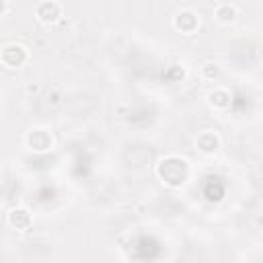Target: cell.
<instances>
[{
	"label": "cell",
	"mask_w": 263,
	"mask_h": 263,
	"mask_svg": "<svg viewBox=\"0 0 263 263\" xmlns=\"http://www.w3.org/2000/svg\"><path fill=\"white\" fill-rule=\"evenodd\" d=\"M159 175H161V179H165V183H169V185H173V187H179L187 181L189 167L183 159L171 156V159H165L159 165Z\"/></svg>",
	"instance_id": "obj_1"
},
{
	"label": "cell",
	"mask_w": 263,
	"mask_h": 263,
	"mask_svg": "<svg viewBox=\"0 0 263 263\" xmlns=\"http://www.w3.org/2000/svg\"><path fill=\"white\" fill-rule=\"evenodd\" d=\"M0 58H3V62L7 66H21L25 62V58H27V54H25V49L21 45H9L3 49Z\"/></svg>",
	"instance_id": "obj_2"
},
{
	"label": "cell",
	"mask_w": 263,
	"mask_h": 263,
	"mask_svg": "<svg viewBox=\"0 0 263 263\" xmlns=\"http://www.w3.org/2000/svg\"><path fill=\"white\" fill-rule=\"evenodd\" d=\"M37 17L43 23H54L60 17V7L54 3V0H43V3L37 7Z\"/></svg>",
	"instance_id": "obj_3"
},
{
	"label": "cell",
	"mask_w": 263,
	"mask_h": 263,
	"mask_svg": "<svg viewBox=\"0 0 263 263\" xmlns=\"http://www.w3.org/2000/svg\"><path fill=\"white\" fill-rule=\"evenodd\" d=\"M27 142L35 150H47L51 146V136L47 134L45 129H33L31 134L27 136Z\"/></svg>",
	"instance_id": "obj_4"
},
{
	"label": "cell",
	"mask_w": 263,
	"mask_h": 263,
	"mask_svg": "<svg viewBox=\"0 0 263 263\" xmlns=\"http://www.w3.org/2000/svg\"><path fill=\"white\" fill-rule=\"evenodd\" d=\"M9 220L15 228H27L31 224V214L27 212V210L19 208V210H13V212L9 214Z\"/></svg>",
	"instance_id": "obj_5"
},
{
	"label": "cell",
	"mask_w": 263,
	"mask_h": 263,
	"mask_svg": "<svg viewBox=\"0 0 263 263\" xmlns=\"http://www.w3.org/2000/svg\"><path fill=\"white\" fill-rule=\"evenodd\" d=\"M175 25H177V29L185 31V33H191V31L198 27V19H195L193 13H181V15L175 19Z\"/></svg>",
	"instance_id": "obj_6"
},
{
	"label": "cell",
	"mask_w": 263,
	"mask_h": 263,
	"mask_svg": "<svg viewBox=\"0 0 263 263\" xmlns=\"http://www.w3.org/2000/svg\"><path fill=\"white\" fill-rule=\"evenodd\" d=\"M198 146L202 152H214L218 148V138L212 134V132H206L198 138Z\"/></svg>",
	"instance_id": "obj_7"
},
{
	"label": "cell",
	"mask_w": 263,
	"mask_h": 263,
	"mask_svg": "<svg viewBox=\"0 0 263 263\" xmlns=\"http://www.w3.org/2000/svg\"><path fill=\"white\" fill-rule=\"evenodd\" d=\"M216 17H218L222 23H230V21H234L236 11H234V7H230V5H222V7L216 9Z\"/></svg>",
	"instance_id": "obj_8"
},
{
	"label": "cell",
	"mask_w": 263,
	"mask_h": 263,
	"mask_svg": "<svg viewBox=\"0 0 263 263\" xmlns=\"http://www.w3.org/2000/svg\"><path fill=\"white\" fill-rule=\"evenodd\" d=\"M228 99H230V95L226 91H214L212 95H210V103L216 105V107H226Z\"/></svg>",
	"instance_id": "obj_9"
},
{
	"label": "cell",
	"mask_w": 263,
	"mask_h": 263,
	"mask_svg": "<svg viewBox=\"0 0 263 263\" xmlns=\"http://www.w3.org/2000/svg\"><path fill=\"white\" fill-rule=\"evenodd\" d=\"M204 72H206V76H212V74H216V68H214V70H212V68H206Z\"/></svg>",
	"instance_id": "obj_10"
},
{
	"label": "cell",
	"mask_w": 263,
	"mask_h": 263,
	"mask_svg": "<svg viewBox=\"0 0 263 263\" xmlns=\"http://www.w3.org/2000/svg\"><path fill=\"white\" fill-rule=\"evenodd\" d=\"M5 9H7V7H5V0H0V15L5 13Z\"/></svg>",
	"instance_id": "obj_11"
}]
</instances>
